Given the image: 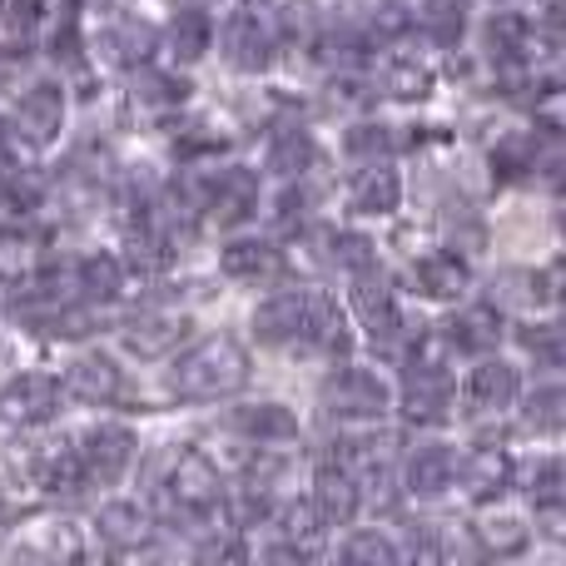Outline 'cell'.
Listing matches in <instances>:
<instances>
[{
	"label": "cell",
	"mask_w": 566,
	"mask_h": 566,
	"mask_svg": "<svg viewBox=\"0 0 566 566\" xmlns=\"http://www.w3.org/2000/svg\"><path fill=\"white\" fill-rule=\"evenodd\" d=\"M129 109H139V115H175L179 105H185L189 85L179 75H169V70H155V65H139L129 70Z\"/></svg>",
	"instance_id": "d4e9b609"
},
{
	"label": "cell",
	"mask_w": 566,
	"mask_h": 566,
	"mask_svg": "<svg viewBox=\"0 0 566 566\" xmlns=\"http://www.w3.org/2000/svg\"><path fill=\"white\" fill-rule=\"evenodd\" d=\"M254 566H303V562H298V557H293V552H289V547H269V552H264V557H259Z\"/></svg>",
	"instance_id": "f6af8a7d"
},
{
	"label": "cell",
	"mask_w": 566,
	"mask_h": 566,
	"mask_svg": "<svg viewBox=\"0 0 566 566\" xmlns=\"http://www.w3.org/2000/svg\"><path fill=\"white\" fill-rule=\"evenodd\" d=\"M125 259L115 254H85L75 259V303H115L125 293Z\"/></svg>",
	"instance_id": "4316f807"
},
{
	"label": "cell",
	"mask_w": 566,
	"mask_h": 566,
	"mask_svg": "<svg viewBox=\"0 0 566 566\" xmlns=\"http://www.w3.org/2000/svg\"><path fill=\"white\" fill-rule=\"evenodd\" d=\"M368 85H378L388 99H408V105H422L438 85V70L422 55H388L382 65H368Z\"/></svg>",
	"instance_id": "d6986e66"
},
{
	"label": "cell",
	"mask_w": 566,
	"mask_h": 566,
	"mask_svg": "<svg viewBox=\"0 0 566 566\" xmlns=\"http://www.w3.org/2000/svg\"><path fill=\"white\" fill-rule=\"evenodd\" d=\"M318 139H313L308 125H279L269 135V149H264V169L279 175L283 185H303V179L318 169Z\"/></svg>",
	"instance_id": "9a60e30c"
},
{
	"label": "cell",
	"mask_w": 566,
	"mask_h": 566,
	"mask_svg": "<svg viewBox=\"0 0 566 566\" xmlns=\"http://www.w3.org/2000/svg\"><path fill=\"white\" fill-rule=\"evenodd\" d=\"M95 532H99V542H105V547H115V552H135V547H145V542L155 537V517H149L145 502L115 497V502H105V507H99Z\"/></svg>",
	"instance_id": "603a6c76"
},
{
	"label": "cell",
	"mask_w": 566,
	"mask_h": 566,
	"mask_svg": "<svg viewBox=\"0 0 566 566\" xmlns=\"http://www.w3.org/2000/svg\"><path fill=\"white\" fill-rule=\"evenodd\" d=\"M452 368L448 353L438 343H418L402 363V418L408 422H442V412L452 408Z\"/></svg>",
	"instance_id": "277c9868"
},
{
	"label": "cell",
	"mask_w": 566,
	"mask_h": 566,
	"mask_svg": "<svg viewBox=\"0 0 566 566\" xmlns=\"http://www.w3.org/2000/svg\"><path fill=\"white\" fill-rule=\"evenodd\" d=\"M458 482L472 492V497H497V492L512 482V458L502 448L472 452L468 462H458Z\"/></svg>",
	"instance_id": "1f68e13d"
},
{
	"label": "cell",
	"mask_w": 566,
	"mask_h": 566,
	"mask_svg": "<svg viewBox=\"0 0 566 566\" xmlns=\"http://www.w3.org/2000/svg\"><path fill=\"white\" fill-rule=\"evenodd\" d=\"M343 205H348L353 214H363V219L392 214V209L402 205V179H398V169H392L388 159H368V165H358V169L348 175V185H343Z\"/></svg>",
	"instance_id": "5bb4252c"
},
{
	"label": "cell",
	"mask_w": 566,
	"mask_h": 566,
	"mask_svg": "<svg viewBox=\"0 0 566 566\" xmlns=\"http://www.w3.org/2000/svg\"><path fill=\"white\" fill-rule=\"evenodd\" d=\"M219 269L234 283H279L289 274V254L269 239H229L224 254H219Z\"/></svg>",
	"instance_id": "e0dca14e"
},
{
	"label": "cell",
	"mask_w": 566,
	"mask_h": 566,
	"mask_svg": "<svg viewBox=\"0 0 566 566\" xmlns=\"http://www.w3.org/2000/svg\"><path fill=\"white\" fill-rule=\"evenodd\" d=\"M313 507H318V517L328 522V527L333 522H353L363 507V482L328 458L318 472H313Z\"/></svg>",
	"instance_id": "7402d4cb"
},
{
	"label": "cell",
	"mask_w": 566,
	"mask_h": 566,
	"mask_svg": "<svg viewBox=\"0 0 566 566\" xmlns=\"http://www.w3.org/2000/svg\"><path fill=\"white\" fill-rule=\"evenodd\" d=\"M522 343L532 358L552 363V368L562 363V323H532V328H522Z\"/></svg>",
	"instance_id": "7bdbcfd3"
},
{
	"label": "cell",
	"mask_w": 566,
	"mask_h": 566,
	"mask_svg": "<svg viewBox=\"0 0 566 566\" xmlns=\"http://www.w3.org/2000/svg\"><path fill=\"white\" fill-rule=\"evenodd\" d=\"M249 382V353L239 338L219 333V338H205L199 348H189L185 358L169 373V388L185 402H214V398H234Z\"/></svg>",
	"instance_id": "7a4b0ae2"
},
{
	"label": "cell",
	"mask_w": 566,
	"mask_h": 566,
	"mask_svg": "<svg viewBox=\"0 0 566 566\" xmlns=\"http://www.w3.org/2000/svg\"><path fill=\"white\" fill-rule=\"evenodd\" d=\"M80 6H85V10H95V15L105 20V15H125V10H129V0H80Z\"/></svg>",
	"instance_id": "ee69618b"
},
{
	"label": "cell",
	"mask_w": 566,
	"mask_h": 566,
	"mask_svg": "<svg viewBox=\"0 0 566 566\" xmlns=\"http://www.w3.org/2000/svg\"><path fill=\"white\" fill-rule=\"evenodd\" d=\"M169 145H175V155H179V159H209V155H219V149L229 145V135H219V129L209 125V119H189V125L179 129V135L169 139Z\"/></svg>",
	"instance_id": "74e56055"
},
{
	"label": "cell",
	"mask_w": 566,
	"mask_h": 566,
	"mask_svg": "<svg viewBox=\"0 0 566 566\" xmlns=\"http://www.w3.org/2000/svg\"><path fill=\"white\" fill-rule=\"evenodd\" d=\"M165 502L169 507H179L185 517H214V512L224 507V482H219V468L195 448L165 458Z\"/></svg>",
	"instance_id": "5b68a950"
},
{
	"label": "cell",
	"mask_w": 566,
	"mask_h": 566,
	"mask_svg": "<svg viewBox=\"0 0 566 566\" xmlns=\"http://www.w3.org/2000/svg\"><path fill=\"white\" fill-rule=\"evenodd\" d=\"M149 566H165V562H149Z\"/></svg>",
	"instance_id": "c3c4849f"
},
{
	"label": "cell",
	"mask_w": 566,
	"mask_h": 566,
	"mask_svg": "<svg viewBox=\"0 0 566 566\" xmlns=\"http://www.w3.org/2000/svg\"><path fill=\"white\" fill-rule=\"evenodd\" d=\"M527 492L542 512H557L562 507V462L557 458H542L537 468L527 472Z\"/></svg>",
	"instance_id": "60d3db41"
},
{
	"label": "cell",
	"mask_w": 566,
	"mask_h": 566,
	"mask_svg": "<svg viewBox=\"0 0 566 566\" xmlns=\"http://www.w3.org/2000/svg\"><path fill=\"white\" fill-rule=\"evenodd\" d=\"M30 552H40L50 566H75L80 562V532L70 522H45L40 537L30 542Z\"/></svg>",
	"instance_id": "8d00e7d4"
},
{
	"label": "cell",
	"mask_w": 566,
	"mask_h": 566,
	"mask_svg": "<svg viewBox=\"0 0 566 566\" xmlns=\"http://www.w3.org/2000/svg\"><path fill=\"white\" fill-rule=\"evenodd\" d=\"M60 398H65L60 378H50V373H15L0 388V422L6 428H35V422L55 418Z\"/></svg>",
	"instance_id": "4fadbf2b"
},
{
	"label": "cell",
	"mask_w": 566,
	"mask_h": 566,
	"mask_svg": "<svg viewBox=\"0 0 566 566\" xmlns=\"http://www.w3.org/2000/svg\"><path fill=\"white\" fill-rule=\"evenodd\" d=\"M412 25H422V35L438 50H452L462 40V30H468V6L462 0H422L412 10Z\"/></svg>",
	"instance_id": "d6a6232c"
},
{
	"label": "cell",
	"mask_w": 566,
	"mask_h": 566,
	"mask_svg": "<svg viewBox=\"0 0 566 566\" xmlns=\"http://www.w3.org/2000/svg\"><path fill=\"white\" fill-rule=\"evenodd\" d=\"M195 566H249V547L239 542V532H219V537L199 542Z\"/></svg>",
	"instance_id": "b9f144b4"
},
{
	"label": "cell",
	"mask_w": 566,
	"mask_h": 566,
	"mask_svg": "<svg viewBox=\"0 0 566 566\" xmlns=\"http://www.w3.org/2000/svg\"><path fill=\"white\" fill-rule=\"evenodd\" d=\"M175 10H199V15H209L214 6H224V0H169Z\"/></svg>",
	"instance_id": "bcb514c9"
},
{
	"label": "cell",
	"mask_w": 566,
	"mask_h": 566,
	"mask_svg": "<svg viewBox=\"0 0 566 566\" xmlns=\"http://www.w3.org/2000/svg\"><path fill=\"white\" fill-rule=\"evenodd\" d=\"M179 195H185V205L195 209L199 224H219V229H234L244 224V219H254L259 209V175L244 165H209L199 169V175H189L185 185H179Z\"/></svg>",
	"instance_id": "3957f363"
},
{
	"label": "cell",
	"mask_w": 566,
	"mask_h": 566,
	"mask_svg": "<svg viewBox=\"0 0 566 566\" xmlns=\"http://www.w3.org/2000/svg\"><path fill=\"white\" fill-rule=\"evenodd\" d=\"M502 343V313L492 303H468L448 318V348L472 353V358H488Z\"/></svg>",
	"instance_id": "cb8c5ba5"
},
{
	"label": "cell",
	"mask_w": 566,
	"mask_h": 566,
	"mask_svg": "<svg viewBox=\"0 0 566 566\" xmlns=\"http://www.w3.org/2000/svg\"><path fill=\"white\" fill-rule=\"evenodd\" d=\"M338 566H398V547H392L382 532L358 527V532H348V537H343Z\"/></svg>",
	"instance_id": "e575fe53"
},
{
	"label": "cell",
	"mask_w": 566,
	"mask_h": 566,
	"mask_svg": "<svg viewBox=\"0 0 566 566\" xmlns=\"http://www.w3.org/2000/svg\"><path fill=\"white\" fill-rule=\"evenodd\" d=\"M219 50H224L229 70H239V75H259V70H269L274 55H279L274 15H269L264 6L229 10L224 25H219Z\"/></svg>",
	"instance_id": "8992f818"
},
{
	"label": "cell",
	"mask_w": 566,
	"mask_h": 566,
	"mask_svg": "<svg viewBox=\"0 0 566 566\" xmlns=\"http://www.w3.org/2000/svg\"><path fill=\"white\" fill-rule=\"evenodd\" d=\"M517 392H522V378L512 363L482 358L478 368H472L468 388H462V402H468V412H478V418H488V412L497 418V412H507L512 402H517Z\"/></svg>",
	"instance_id": "2e32d148"
},
{
	"label": "cell",
	"mask_w": 566,
	"mask_h": 566,
	"mask_svg": "<svg viewBox=\"0 0 566 566\" xmlns=\"http://www.w3.org/2000/svg\"><path fill=\"white\" fill-rule=\"evenodd\" d=\"M398 129L392 125H382V119H358V125H348V135H343V149H348L353 159H388L392 155V145H398Z\"/></svg>",
	"instance_id": "d590c367"
},
{
	"label": "cell",
	"mask_w": 566,
	"mask_h": 566,
	"mask_svg": "<svg viewBox=\"0 0 566 566\" xmlns=\"http://www.w3.org/2000/svg\"><path fill=\"white\" fill-rule=\"evenodd\" d=\"M229 428L239 438H254V442H289L298 438V418H293L283 402H244V408L229 412Z\"/></svg>",
	"instance_id": "83f0119b"
},
{
	"label": "cell",
	"mask_w": 566,
	"mask_h": 566,
	"mask_svg": "<svg viewBox=\"0 0 566 566\" xmlns=\"http://www.w3.org/2000/svg\"><path fill=\"white\" fill-rule=\"evenodd\" d=\"M65 129V90L55 80H30L20 90L15 109H10V125L6 135L15 139L20 149H45L55 145V135Z\"/></svg>",
	"instance_id": "ba28073f"
},
{
	"label": "cell",
	"mask_w": 566,
	"mask_h": 566,
	"mask_svg": "<svg viewBox=\"0 0 566 566\" xmlns=\"http://www.w3.org/2000/svg\"><path fill=\"white\" fill-rule=\"evenodd\" d=\"M135 432L119 428V422H109V428H95L90 438L75 442V468H80V488L85 482H95V488H109V482H119L129 472V462H135Z\"/></svg>",
	"instance_id": "8fae6325"
},
{
	"label": "cell",
	"mask_w": 566,
	"mask_h": 566,
	"mask_svg": "<svg viewBox=\"0 0 566 566\" xmlns=\"http://www.w3.org/2000/svg\"><path fill=\"white\" fill-rule=\"evenodd\" d=\"M254 338L264 348H298V353H348L353 328L343 308L323 289H283L254 308Z\"/></svg>",
	"instance_id": "6da1fadb"
},
{
	"label": "cell",
	"mask_w": 566,
	"mask_h": 566,
	"mask_svg": "<svg viewBox=\"0 0 566 566\" xmlns=\"http://www.w3.org/2000/svg\"><path fill=\"white\" fill-rule=\"evenodd\" d=\"M209 45H214V15H199V10H175V20H169V30H165L169 60L195 65V60L209 55Z\"/></svg>",
	"instance_id": "4dcf8cb0"
},
{
	"label": "cell",
	"mask_w": 566,
	"mask_h": 566,
	"mask_svg": "<svg viewBox=\"0 0 566 566\" xmlns=\"http://www.w3.org/2000/svg\"><path fill=\"white\" fill-rule=\"evenodd\" d=\"M452 482H458V452L448 442H418L408 452V462H402V488L412 497H438Z\"/></svg>",
	"instance_id": "ffe728a7"
},
{
	"label": "cell",
	"mask_w": 566,
	"mask_h": 566,
	"mask_svg": "<svg viewBox=\"0 0 566 566\" xmlns=\"http://www.w3.org/2000/svg\"><path fill=\"white\" fill-rule=\"evenodd\" d=\"M408 283L422 293V298H438V303H452L458 293H468V264H462L458 249H432V254H418L408 264Z\"/></svg>",
	"instance_id": "ac0fdd59"
},
{
	"label": "cell",
	"mask_w": 566,
	"mask_h": 566,
	"mask_svg": "<svg viewBox=\"0 0 566 566\" xmlns=\"http://www.w3.org/2000/svg\"><path fill=\"white\" fill-rule=\"evenodd\" d=\"M353 313L368 328V338L378 343V353L398 358L402 343H408V318L398 308V293L382 269H368V274H353Z\"/></svg>",
	"instance_id": "52a82bcc"
},
{
	"label": "cell",
	"mask_w": 566,
	"mask_h": 566,
	"mask_svg": "<svg viewBox=\"0 0 566 566\" xmlns=\"http://www.w3.org/2000/svg\"><path fill=\"white\" fill-rule=\"evenodd\" d=\"M60 388L80 402H95V408H125L135 398L125 368L109 353H80V358H70L65 373H60Z\"/></svg>",
	"instance_id": "30bf717a"
},
{
	"label": "cell",
	"mask_w": 566,
	"mask_h": 566,
	"mask_svg": "<svg viewBox=\"0 0 566 566\" xmlns=\"http://www.w3.org/2000/svg\"><path fill=\"white\" fill-rule=\"evenodd\" d=\"M472 542H478L488 557H512V552L527 547V522L522 517H502V512H492V517H482L478 527L468 532Z\"/></svg>",
	"instance_id": "836d02e7"
},
{
	"label": "cell",
	"mask_w": 566,
	"mask_h": 566,
	"mask_svg": "<svg viewBox=\"0 0 566 566\" xmlns=\"http://www.w3.org/2000/svg\"><path fill=\"white\" fill-rule=\"evenodd\" d=\"M15 566H50V562L40 557V552H30V547H25V552H20V557H15Z\"/></svg>",
	"instance_id": "7dc6e473"
},
{
	"label": "cell",
	"mask_w": 566,
	"mask_h": 566,
	"mask_svg": "<svg viewBox=\"0 0 566 566\" xmlns=\"http://www.w3.org/2000/svg\"><path fill=\"white\" fill-rule=\"evenodd\" d=\"M189 338V318L175 308H149L125 328V348L135 358H165Z\"/></svg>",
	"instance_id": "44dd1931"
},
{
	"label": "cell",
	"mask_w": 566,
	"mask_h": 566,
	"mask_svg": "<svg viewBox=\"0 0 566 566\" xmlns=\"http://www.w3.org/2000/svg\"><path fill=\"white\" fill-rule=\"evenodd\" d=\"M552 135H557V129H547V135H542L537 125L502 135L497 145H492V175H497V179H527V175H537L542 149H547Z\"/></svg>",
	"instance_id": "484cf974"
},
{
	"label": "cell",
	"mask_w": 566,
	"mask_h": 566,
	"mask_svg": "<svg viewBox=\"0 0 566 566\" xmlns=\"http://www.w3.org/2000/svg\"><path fill=\"white\" fill-rule=\"evenodd\" d=\"M547 298H557V274L542 279L537 269H507L492 283V308H542Z\"/></svg>",
	"instance_id": "f546056e"
},
{
	"label": "cell",
	"mask_w": 566,
	"mask_h": 566,
	"mask_svg": "<svg viewBox=\"0 0 566 566\" xmlns=\"http://www.w3.org/2000/svg\"><path fill=\"white\" fill-rule=\"evenodd\" d=\"M279 532H283L279 547H289L298 562H308V557H318L323 537H328V522L318 517V507H313V502H283Z\"/></svg>",
	"instance_id": "f1b7e54d"
},
{
	"label": "cell",
	"mask_w": 566,
	"mask_h": 566,
	"mask_svg": "<svg viewBox=\"0 0 566 566\" xmlns=\"http://www.w3.org/2000/svg\"><path fill=\"white\" fill-rule=\"evenodd\" d=\"M527 428L532 432H557L562 428V382H542V388H532Z\"/></svg>",
	"instance_id": "f35d334b"
},
{
	"label": "cell",
	"mask_w": 566,
	"mask_h": 566,
	"mask_svg": "<svg viewBox=\"0 0 566 566\" xmlns=\"http://www.w3.org/2000/svg\"><path fill=\"white\" fill-rule=\"evenodd\" d=\"M398 566H448V547H442L438 532L412 527L408 542L398 547Z\"/></svg>",
	"instance_id": "ab89813d"
},
{
	"label": "cell",
	"mask_w": 566,
	"mask_h": 566,
	"mask_svg": "<svg viewBox=\"0 0 566 566\" xmlns=\"http://www.w3.org/2000/svg\"><path fill=\"white\" fill-rule=\"evenodd\" d=\"M323 408L338 418H382L392 408V392L378 373L368 368H338L323 378Z\"/></svg>",
	"instance_id": "7c38bea8"
},
{
	"label": "cell",
	"mask_w": 566,
	"mask_h": 566,
	"mask_svg": "<svg viewBox=\"0 0 566 566\" xmlns=\"http://www.w3.org/2000/svg\"><path fill=\"white\" fill-rule=\"evenodd\" d=\"M85 55L105 60V65H115L129 75V70L149 65V55H159V30L145 25V20H135L129 10L125 15H105L95 35H85Z\"/></svg>",
	"instance_id": "9c48e42d"
}]
</instances>
